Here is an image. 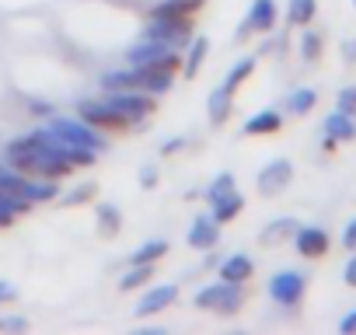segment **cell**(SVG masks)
<instances>
[{
	"label": "cell",
	"mask_w": 356,
	"mask_h": 335,
	"mask_svg": "<svg viewBox=\"0 0 356 335\" xmlns=\"http://www.w3.org/2000/svg\"><path fill=\"white\" fill-rule=\"evenodd\" d=\"M4 161H8V168H15L18 175H29V179L60 182V179L74 175L70 161L60 154V140L49 129H35L29 136L11 140L8 150H4Z\"/></svg>",
	"instance_id": "cell-1"
},
{
	"label": "cell",
	"mask_w": 356,
	"mask_h": 335,
	"mask_svg": "<svg viewBox=\"0 0 356 335\" xmlns=\"http://www.w3.org/2000/svg\"><path fill=\"white\" fill-rule=\"evenodd\" d=\"M193 304H196L200 311H207V314L234 318V314H241V307H245V286L213 279V283H207V286L193 297Z\"/></svg>",
	"instance_id": "cell-2"
},
{
	"label": "cell",
	"mask_w": 356,
	"mask_h": 335,
	"mask_svg": "<svg viewBox=\"0 0 356 335\" xmlns=\"http://www.w3.org/2000/svg\"><path fill=\"white\" fill-rule=\"evenodd\" d=\"M77 119H84L88 126H95V129L105 133V136L136 129V122H133L129 115H122L119 108H112L105 98H84V101H77Z\"/></svg>",
	"instance_id": "cell-3"
},
{
	"label": "cell",
	"mask_w": 356,
	"mask_h": 335,
	"mask_svg": "<svg viewBox=\"0 0 356 335\" xmlns=\"http://www.w3.org/2000/svg\"><path fill=\"white\" fill-rule=\"evenodd\" d=\"M276 25H280V8H276V0H252V8H248L245 22H241L238 32H234V42L241 46V42H248V39H255V35H273Z\"/></svg>",
	"instance_id": "cell-4"
},
{
	"label": "cell",
	"mask_w": 356,
	"mask_h": 335,
	"mask_svg": "<svg viewBox=\"0 0 356 335\" xmlns=\"http://www.w3.org/2000/svg\"><path fill=\"white\" fill-rule=\"evenodd\" d=\"M266 290H269V297L280 307H297L307 297V276L297 272V269H280V272H273V279H269Z\"/></svg>",
	"instance_id": "cell-5"
},
{
	"label": "cell",
	"mask_w": 356,
	"mask_h": 335,
	"mask_svg": "<svg viewBox=\"0 0 356 335\" xmlns=\"http://www.w3.org/2000/svg\"><path fill=\"white\" fill-rule=\"evenodd\" d=\"M290 182H293V161H290V157H273L269 164L259 168V175H255V189H259V196H266V199L286 193Z\"/></svg>",
	"instance_id": "cell-6"
},
{
	"label": "cell",
	"mask_w": 356,
	"mask_h": 335,
	"mask_svg": "<svg viewBox=\"0 0 356 335\" xmlns=\"http://www.w3.org/2000/svg\"><path fill=\"white\" fill-rule=\"evenodd\" d=\"M49 133H56L60 140H70V143L91 147V150H98V154L108 147L105 133H98V129L88 126L84 119H49Z\"/></svg>",
	"instance_id": "cell-7"
},
{
	"label": "cell",
	"mask_w": 356,
	"mask_h": 335,
	"mask_svg": "<svg viewBox=\"0 0 356 335\" xmlns=\"http://www.w3.org/2000/svg\"><path fill=\"white\" fill-rule=\"evenodd\" d=\"M193 32H196V25H182V22H157V18H150V25L143 28V35H140V39L161 42V46H168V49H186V46L193 42Z\"/></svg>",
	"instance_id": "cell-8"
},
{
	"label": "cell",
	"mask_w": 356,
	"mask_h": 335,
	"mask_svg": "<svg viewBox=\"0 0 356 335\" xmlns=\"http://www.w3.org/2000/svg\"><path fill=\"white\" fill-rule=\"evenodd\" d=\"M293 248H297L300 259L318 262V259H325V255L332 252V234H328L325 227H318V224H304V227H297V234H293Z\"/></svg>",
	"instance_id": "cell-9"
},
{
	"label": "cell",
	"mask_w": 356,
	"mask_h": 335,
	"mask_svg": "<svg viewBox=\"0 0 356 335\" xmlns=\"http://www.w3.org/2000/svg\"><path fill=\"white\" fill-rule=\"evenodd\" d=\"M175 300H178V283H154V286H147V293L140 297L133 314L136 318H154V314L168 311Z\"/></svg>",
	"instance_id": "cell-10"
},
{
	"label": "cell",
	"mask_w": 356,
	"mask_h": 335,
	"mask_svg": "<svg viewBox=\"0 0 356 335\" xmlns=\"http://www.w3.org/2000/svg\"><path fill=\"white\" fill-rule=\"evenodd\" d=\"M186 245H189L193 252H213V248L220 245V224H217L210 213L196 217V220L189 224V231H186Z\"/></svg>",
	"instance_id": "cell-11"
},
{
	"label": "cell",
	"mask_w": 356,
	"mask_h": 335,
	"mask_svg": "<svg viewBox=\"0 0 356 335\" xmlns=\"http://www.w3.org/2000/svg\"><path fill=\"white\" fill-rule=\"evenodd\" d=\"M252 276H255V259H252V255H245V252L227 255V259L220 262V269H217V279L234 283V286H248V279H252Z\"/></svg>",
	"instance_id": "cell-12"
},
{
	"label": "cell",
	"mask_w": 356,
	"mask_h": 335,
	"mask_svg": "<svg viewBox=\"0 0 356 335\" xmlns=\"http://www.w3.org/2000/svg\"><path fill=\"white\" fill-rule=\"evenodd\" d=\"M280 129H283V112L280 108H262L252 119H245V126H241L245 136H276Z\"/></svg>",
	"instance_id": "cell-13"
},
{
	"label": "cell",
	"mask_w": 356,
	"mask_h": 335,
	"mask_svg": "<svg viewBox=\"0 0 356 335\" xmlns=\"http://www.w3.org/2000/svg\"><path fill=\"white\" fill-rule=\"evenodd\" d=\"M297 227H300V220H297V217H280V220H269V224L259 231V245H262V248H276V245H283V241H293Z\"/></svg>",
	"instance_id": "cell-14"
},
{
	"label": "cell",
	"mask_w": 356,
	"mask_h": 335,
	"mask_svg": "<svg viewBox=\"0 0 356 335\" xmlns=\"http://www.w3.org/2000/svg\"><path fill=\"white\" fill-rule=\"evenodd\" d=\"M189 53L182 56V77H200V70H203V63H207V56H210V39L207 35H193V42L186 46Z\"/></svg>",
	"instance_id": "cell-15"
},
{
	"label": "cell",
	"mask_w": 356,
	"mask_h": 335,
	"mask_svg": "<svg viewBox=\"0 0 356 335\" xmlns=\"http://www.w3.org/2000/svg\"><path fill=\"white\" fill-rule=\"evenodd\" d=\"M234 98H238V95H231V91L220 88V84L210 91V98H207V112H210V122H213V126H224V122L234 115Z\"/></svg>",
	"instance_id": "cell-16"
},
{
	"label": "cell",
	"mask_w": 356,
	"mask_h": 335,
	"mask_svg": "<svg viewBox=\"0 0 356 335\" xmlns=\"http://www.w3.org/2000/svg\"><path fill=\"white\" fill-rule=\"evenodd\" d=\"M314 105H318V91L300 84V88H293V91L286 95L283 112H286V115H293V119H304V115H311V112H314Z\"/></svg>",
	"instance_id": "cell-17"
},
{
	"label": "cell",
	"mask_w": 356,
	"mask_h": 335,
	"mask_svg": "<svg viewBox=\"0 0 356 335\" xmlns=\"http://www.w3.org/2000/svg\"><path fill=\"white\" fill-rule=\"evenodd\" d=\"M241 210H245V196H241L238 189L210 203V217H213L220 227H224V224H231V220H238V217H241Z\"/></svg>",
	"instance_id": "cell-18"
},
{
	"label": "cell",
	"mask_w": 356,
	"mask_h": 335,
	"mask_svg": "<svg viewBox=\"0 0 356 335\" xmlns=\"http://www.w3.org/2000/svg\"><path fill=\"white\" fill-rule=\"evenodd\" d=\"M95 220H98V234L105 241H112V238L122 234V210L115 203H98L95 206Z\"/></svg>",
	"instance_id": "cell-19"
},
{
	"label": "cell",
	"mask_w": 356,
	"mask_h": 335,
	"mask_svg": "<svg viewBox=\"0 0 356 335\" xmlns=\"http://www.w3.org/2000/svg\"><path fill=\"white\" fill-rule=\"evenodd\" d=\"M321 129H325V136H332L335 143H353V140H356V119H353V115H342V112H328Z\"/></svg>",
	"instance_id": "cell-20"
},
{
	"label": "cell",
	"mask_w": 356,
	"mask_h": 335,
	"mask_svg": "<svg viewBox=\"0 0 356 335\" xmlns=\"http://www.w3.org/2000/svg\"><path fill=\"white\" fill-rule=\"evenodd\" d=\"M318 18V0H286V25L307 28Z\"/></svg>",
	"instance_id": "cell-21"
},
{
	"label": "cell",
	"mask_w": 356,
	"mask_h": 335,
	"mask_svg": "<svg viewBox=\"0 0 356 335\" xmlns=\"http://www.w3.org/2000/svg\"><path fill=\"white\" fill-rule=\"evenodd\" d=\"M171 252V245L164 238H154V241H143L133 255H129V265H157L164 255Z\"/></svg>",
	"instance_id": "cell-22"
},
{
	"label": "cell",
	"mask_w": 356,
	"mask_h": 335,
	"mask_svg": "<svg viewBox=\"0 0 356 335\" xmlns=\"http://www.w3.org/2000/svg\"><path fill=\"white\" fill-rule=\"evenodd\" d=\"M150 18L157 22H182V25H196V11L182 8V4H175V0H161V4L150 8Z\"/></svg>",
	"instance_id": "cell-23"
},
{
	"label": "cell",
	"mask_w": 356,
	"mask_h": 335,
	"mask_svg": "<svg viewBox=\"0 0 356 335\" xmlns=\"http://www.w3.org/2000/svg\"><path fill=\"white\" fill-rule=\"evenodd\" d=\"M255 67H259V53H255V56H245V60H238V63L231 67V74L224 77V84H220V88H227L231 95H238V91H241V84H245V81L255 74Z\"/></svg>",
	"instance_id": "cell-24"
},
{
	"label": "cell",
	"mask_w": 356,
	"mask_h": 335,
	"mask_svg": "<svg viewBox=\"0 0 356 335\" xmlns=\"http://www.w3.org/2000/svg\"><path fill=\"white\" fill-rule=\"evenodd\" d=\"M154 265H129L122 276H119V293H133V290H143V286H150V279H154Z\"/></svg>",
	"instance_id": "cell-25"
},
{
	"label": "cell",
	"mask_w": 356,
	"mask_h": 335,
	"mask_svg": "<svg viewBox=\"0 0 356 335\" xmlns=\"http://www.w3.org/2000/svg\"><path fill=\"white\" fill-rule=\"evenodd\" d=\"M300 56H304V63H318V60L325 56V39H321V32H314L311 25L300 28Z\"/></svg>",
	"instance_id": "cell-26"
},
{
	"label": "cell",
	"mask_w": 356,
	"mask_h": 335,
	"mask_svg": "<svg viewBox=\"0 0 356 335\" xmlns=\"http://www.w3.org/2000/svg\"><path fill=\"white\" fill-rule=\"evenodd\" d=\"M95 196H98V182H81V186H74L70 193H63L60 206H67V210H74V206H88V203H95Z\"/></svg>",
	"instance_id": "cell-27"
},
{
	"label": "cell",
	"mask_w": 356,
	"mask_h": 335,
	"mask_svg": "<svg viewBox=\"0 0 356 335\" xmlns=\"http://www.w3.org/2000/svg\"><path fill=\"white\" fill-rule=\"evenodd\" d=\"M238 186H234V175L231 172H224V175H217L213 182H210V189L203 193V199L207 203H213V199H220V196H227V193H234Z\"/></svg>",
	"instance_id": "cell-28"
},
{
	"label": "cell",
	"mask_w": 356,
	"mask_h": 335,
	"mask_svg": "<svg viewBox=\"0 0 356 335\" xmlns=\"http://www.w3.org/2000/svg\"><path fill=\"white\" fill-rule=\"evenodd\" d=\"M335 112H342V115H353V119H356V84H346V88L335 95Z\"/></svg>",
	"instance_id": "cell-29"
},
{
	"label": "cell",
	"mask_w": 356,
	"mask_h": 335,
	"mask_svg": "<svg viewBox=\"0 0 356 335\" xmlns=\"http://www.w3.org/2000/svg\"><path fill=\"white\" fill-rule=\"evenodd\" d=\"M157 182H161V168L157 164H143L140 168V186L143 189H157Z\"/></svg>",
	"instance_id": "cell-30"
},
{
	"label": "cell",
	"mask_w": 356,
	"mask_h": 335,
	"mask_svg": "<svg viewBox=\"0 0 356 335\" xmlns=\"http://www.w3.org/2000/svg\"><path fill=\"white\" fill-rule=\"evenodd\" d=\"M32 325H29V318H22V314H8V318H0V332H29Z\"/></svg>",
	"instance_id": "cell-31"
},
{
	"label": "cell",
	"mask_w": 356,
	"mask_h": 335,
	"mask_svg": "<svg viewBox=\"0 0 356 335\" xmlns=\"http://www.w3.org/2000/svg\"><path fill=\"white\" fill-rule=\"evenodd\" d=\"M15 217H18V206H15L11 199H4V196H0V231H4V227H11V224H15Z\"/></svg>",
	"instance_id": "cell-32"
},
{
	"label": "cell",
	"mask_w": 356,
	"mask_h": 335,
	"mask_svg": "<svg viewBox=\"0 0 356 335\" xmlns=\"http://www.w3.org/2000/svg\"><path fill=\"white\" fill-rule=\"evenodd\" d=\"M186 147H189L186 136H171L168 143H161V157H175V154H182Z\"/></svg>",
	"instance_id": "cell-33"
},
{
	"label": "cell",
	"mask_w": 356,
	"mask_h": 335,
	"mask_svg": "<svg viewBox=\"0 0 356 335\" xmlns=\"http://www.w3.org/2000/svg\"><path fill=\"white\" fill-rule=\"evenodd\" d=\"M339 241H342V248H346V252H356V217L342 227V238H339Z\"/></svg>",
	"instance_id": "cell-34"
},
{
	"label": "cell",
	"mask_w": 356,
	"mask_h": 335,
	"mask_svg": "<svg viewBox=\"0 0 356 335\" xmlns=\"http://www.w3.org/2000/svg\"><path fill=\"white\" fill-rule=\"evenodd\" d=\"M342 283L356 290V252H349V259H346V265H342Z\"/></svg>",
	"instance_id": "cell-35"
},
{
	"label": "cell",
	"mask_w": 356,
	"mask_h": 335,
	"mask_svg": "<svg viewBox=\"0 0 356 335\" xmlns=\"http://www.w3.org/2000/svg\"><path fill=\"white\" fill-rule=\"evenodd\" d=\"M18 300V286L8 283V279H0V304H15Z\"/></svg>",
	"instance_id": "cell-36"
},
{
	"label": "cell",
	"mask_w": 356,
	"mask_h": 335,
	"mask_svg": "<svg viewBox=\"0 0 356 335\" xmlns=\"http://www.w3.org/2000/svg\"><path fill=\"white\" fill-rule=\"evenodd\" d=\"M339 332H342V335H356V311H349V314L339 321Z\"/></svg>",
	"instance_id": "cell-37"
},
{
	"label": "cell",
	"mask_w": 356,
	"mask_h": 335,
	"mask_svg": "<svg viewBox=\"0 0 356 335\" xmlns=\"http://www.w3.org/2000/svg\"><path fill=\"white\" fill-rule=\"evenodd\" d=\"M342 63H356V39L342 42Z\"/></svg>",
	"instance_id": "cell-38"
},
{
	"label": "cell",
	"mask_w": 356,
	"mask_h": 335,
	"mask_svg": "<svg viewBox=\"0 0 356 335\" xmlns=\"http://www.w3.org/2000/svg\"><path fill=\"white\" fill-rule=\"evenodd\" d=\"M175 4H182V8H189V11H200L207 0H175Z\"/></svg>",
	"instance_id": "cell-39"
},
{
	"label": "cell",
	"mask_w": 356,
	"mask_h": 335,
	"mask_svg": "<svg viewBox=\"0 0 356 335\" xmlns=\"http://www.w3.org/2000/svg\"><path fill=\"white\" fill-rule=\"evenodd\" d=\"M4 172H8V164H0V175H4Z\"/></svg>",
	"instance_id": "cell-40"
},
{
	"label": "cell",
	"mask_w": 356,
	"mask_h": 335,
	"mask_svg": "<svg viewBox=\"0 0 356 335\" xmlns=\"http://www.w3.org/2000/svg\"><path fill=\"white\" fill-rule=\"evenodd\" d=\"M353 8H356V0H353Z\"/></svg>",
	"instance_id": "cell-41"
}]
</instances>
